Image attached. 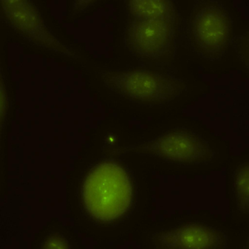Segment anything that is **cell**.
<instances>
[{"mask_svg": "<svg viewBox=\"0 0 249 249\" xmlns=\"http://www.w3.org/2000/svg\"><path fill=\"white\" fill-rule=\"evenodd\" d=\"M82 200L95 220L112 223L122 218L134 200L133 185L126 170L113 161L96 164L82 184Z\"/></svg>", "mask_w": 249, "mask_h": 249, "instance_id": "6da1fadb", "label": "cell"}, {"mask_svg": "<svg viewBox=\"0 0 249 249\" xmlns=\"http://www.w3.org/2000/svg\"><path fill=\"white\" fill-rule=\"evenodd\" d=\"M75 3L78 4V5H74L75 11L78 12L83 10V9H85V7L88 6V4L92 3L93 2H91V1H78V2H75Z\"/></svg>", "mask_w": 249, "mask_h": 249, "instance_id": "7c38bea8", "label": "cell"}, {"mask_svg": "<svg viewBox=\"0 0 249 249\" xmlns=\"http://www.w3.org/2000/svg\"><path fill=\"white\" fill-rule=\"evenodd\" d=\"M178 26L170 20L128 18L124 47L144 65L168 70L176 58Z\"/></svg>", "mask_w": 249, "mask_h": 249, "instance_id": "277c9868", "label": "cell"}, {"mask_svg": "<svg viewBox=\"0 0 249 249\" xmlns=\"http://www.w3.org/2000/svg\"><path fill=\"white\" fill-rule=\"evenodd\" d=\"M155 249H224L227 237L220 230L203 224H191L156 232L151 236Z\"/></svg>", "mask_w": 249, "mask_h": 249, "instance_id": "52a82bcc", "label": "cell"}, {"mask_svg": "<svg viewBox=\"0 0 249 249\" xmlns=\"http://www.w3.org/2000/svg\"><path fill=\"white\" fill-rule=\"evenodd\" d=\"M42 249H70L68 241L60 235H52L43 243Z\"/></svg>", "mask_w": 249, "mask_h": 249, "instance_id": "30bf717a", "label": "cell"}, {"mask_svg": "<svg viewBox=\"0 0 249 249\" xmlns=\"http://www.w3.org/2000/svg\"><path fill=\"white\" fill-rule=\"evenodd\" d=\"M128 18L162 19L179 22L178 12L171 1L129 0L125 1Z\"/></svg>", "mask_w": 249, "mask_h": 249, "instance_id": "ba28073f", "label": "cell"}, {"mask_svg": "<svg viewBox=\"0 0 249 249\" xmlns=\"http://www.w3.org/2000/svg\"><path fill=\"white\" fill-rule=\"evenodd\" d=\"M249 168L248 163L238 166L234 172V192L237 206L240 212L249 210Z\"/></svg>", "mask_w": 249, "mask_h": 249, "instance_id": "9c48e42d", "label": "cell"}, {"mask_svg": "<svg viewBox=\"0 0 249 249\" xmlns=\"http://www.w3.org/2000/svg\"><path fill=\"white\" fill-rule=\"evenodd\" d=\"M97 75L110 91L143 105L167 104L187 90L186 83L180 78L146 69L102 70Z\"/></svg>", "mask_w": 249, "mask_h": 249, "instance_id": "7a4b0ae2", "label": "cell"}, {"mask_svg": "<svg viewBox=\"0 0 249 249\" xmlns=\"http://www.w3.org/2000/svg\"><path fill=\"white\" fill-rule=\"evenodd\" d=\"M104 153L110 157L137 154L185 164H207L214 157L209 142L198 134L184 129L170 130L142 144L108 148Z\"/></svg>", "mask_w": 249, "mask_h": 249, "instance_id": "5b68a950", "label": "cell"}, {"mask_svg": "<svg viewBox=\"0 0 249 249\" xmlns=\"http://www.w3.org/2000/svg\"><path fill=\"white\" fill-rule=\"evenodd\" d=\"M187 43L199 57L220 60L233 39L232 18L224 4L216 0L197 1L187 24Z\"/></svg>", "mask_w": 249, "mask_h": 249, "instance_id": "3957f363", "label": "cell"}, {"mask_svg": "<svg viewBox=\"0 0 249 249\" xmlns=\"http://www.w3.org/2000/svg\"><path fill=\"white\" fill-rule=\"evenodd\" d=\"M1 11L5 23L20 36L41 48L66 57L79 59L80 56L52 34L37 8L26 0H2Z\"/></svg>", "mask_w": 249, "mask_h": 249, "instance_id": "8992f818", "label": "cell"}, {"mask_svg": "<svg viewBox=\"0 0 249 249\" xmlns=\"http://www.w3.org/2000/svg\"><path fill=\"white\" fill-rule=\"evenodd\" d=\"M7 110H8L7 94H6L5 89L3 87V79H1V124H2V126L4 124Z\"/></svg>", "mask_w": 249, "mask_h": 249, "instance_id": "8fae6325", "label": "cell"}]
</instances>
